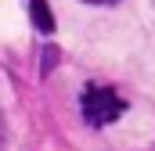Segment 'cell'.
Instances as JSON below:
<instances>
[{"label":"cell","instance_id":"1","mask_svg":"<svg viewBox=\"0 0 155 151\" xmlns=\"http://www.w3.org/2000/svg\"><path fill=\"white\" fill-rule=\"evenodd\" d=\"M79 108H83L87 126H108V122H116L119 115L126 112V101L119 97L112 86L87 83V86H83V94H79Z\"/></svg>","mask_w":155,"mask_h":151},{"label":"cell","instance_id":"2","mask_svg":"<svg viewBox=\"0 0 155 151\" xmlns=\"http://www.w3.org/2000/svg\"><path fill=\"white\" fill-rule=\"evenodd\" d=\"M29 18H33V25H36L40 33H51L54 29V18H51L47 0H29Z\"/></svg>","mask_w":155,"mask_h":151},{"label":"cell","instance_id":"3","mask_svg":"<svg viewBox=\"0 0 155 151\" xmlns=\"http://www.w3.org/2000/svg\"><path fill=\"white\" fill-rule=\"evenodd\" d=\"M54 61H58V47H43V69H40V72H43V76H51Z\"/></svg>","mask_w":155,"mask_h":151},{"label":"cell","instance_id":"4","mask_svg":"<svg viewBox=\"0 0 155 151\" xmlns=\"http://www.w3.org/2000/svg\"><path fill=\"white\" fill-rule=\"evenodd\" d=\"M87 4H116V0H87Z\"/></svg>","mask_w":155,"mask_h":151},{"label":"cell","instance_id":"5","mask_svg":"<svg viewBox=\"0 0 155 151\" xmlns=\"http://www.w3.org/2000/svg\"><path fill=\"white\" fill-rule=\"evenodd\" d=\"M0 151H4V148H0Z\"/></svg>","mask_w":155,"mask_h":151}]
</instances>
